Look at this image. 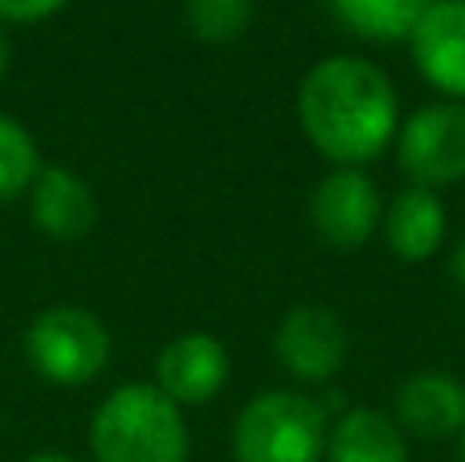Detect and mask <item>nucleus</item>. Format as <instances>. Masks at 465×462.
<instances>
[{
	"mask_svg": "<svg viewBox=\"0 0 465 462\" xmlns=\"http://www.w3.org/2000/svg\"><path fill=\"white\" fill-rule=\"evenodd\" d=\"M0 434H5V422H0Z\"/></svg>",
	"mask_w": 465,
	"mask_h": 462,
	"instance_id": "4be33fe9",
	"label": "nucleus"
},
{
	"mask_svg": "<svg viewBox=\"0 0 465 462\" xmlns=\"http://www.w3.org/2000/svg\"><path fill=\"white\" fill-rule=\"evenodd\" d=\"M453 278L465 286V242L458 246V254H453Z\"/></svg>",
	"mask_w": 465,
	"mask_h": 462,
	"instance_id": "aec40b11",
	"label": "nucleus"
},
{
	"mask_svg": "<svg viewBox=\"0 0 465 462\" xmlns=\"http://www.w3.org/2000/svg\"><path fill=\"white\" fill-rule=\"evenodd\" d=\"M298 123L314 152L339 168L376 160L401 131V103L380 65L368 57H322L298 86Z\"/></svg>",
	"mask_w": 465,
	"mask_h": 462,
	"instance_id": "f257e3e1",
	"label": "nucleus"
},
{
	"mask_svg": "<svg viewBox=\"0 0 465 462\" xmlns=\"http://www.w3.org/2000/svg\"><path fill=\"white\" fill-rule=\"evenodd\" d=\"M392 417L412 438H458L465 430V385L450 373H412L396 389Z\"/></svg>",
	"mask_w": 465,
	"mask_h": 462,
	"instance_id": "9b49d317",
	"label": "nucleus"
},
{
	"mask_svg": "<svg viewBox=\"0 0 465 462\" xmlns=\"http://www.w3.org/2000/svg\"><path fill=\"white\" fill-rule=\"evenodd\" d=\"M401 172L420 188L465 180V103H429L412 111L396 131Z\"/></svg>",
	"mask_w": 465,
	"mask_h": 462,
	"instance_id": "39448f33",
	"label": "nucleus"
},
{
	"mask_svg": "<svg viewBox=\"0 0 465 462\" xmlns=\"http://www.w3.org/2000/svg\"><path fill=\"white\" fill-rule=\"evenodd\" d=\"M273 357L294 381L322 385L347 360V327L327 307H294L273 332Z\"/></svg>",
	"mask_w": 465,
	"mask_h": 462,
	"instance_id": "0eeeda50",
	"label": "nucleus"
},
{
	"mask_svg": "<svg viewBox=\"0 0 465 462\" xmlns=\"http://www.w3.org/2000/svg\"><path fill=\"white\" fill-rule=\"evenodd\" d=\"M184 21L204 45H229L253 21V0H184Z\"/></svg>",
	"mask_w": 465,
	"mask_h": 462,
	"instance_id": "dca6fc26",
	"label": "nucleus"
},
{
	"mask_svg": "<svg viewBox=\"0 0 465 462\" xmlns=\"http://www.w3.org/2000/svg\"><path fill=\"white\" fill-rule=\"evenodd\" d=\"M70 0H0V29L5 25H41L57 16Z\"/></svg>",
	"mask_w": 465,
	"mask_h": 462,
	"instance_id": "f3484780",
	"label": "nucleus"
},
{
	"mask_svg": "<svg viewBox=\"0 0 465 462\" xmlns=\"http://www.w3.org/2000/svg\"><path fill=\"white\" fill-rule=\"evenodd\" d=\"M25 196H29L33 226L49 242H82L98 221V196L90 188V180L65 168V164H45Z\"/></svg>",
	"mask_w": 465,
	"mask_h": 462,
	"instance_id": "1a4fd4ad",
	"label": "nucleus"
},
{
	"mask_svg": "<svg viewBox=\"0 0 465 462\" xmlns=\"http://www.w3.org/2000/svg\"><path fill=\"white\" fill-rule=\"evenodd\" d=\"M41 168H45V160H41L33 131L16 115L0 111V205L21 201Z\"/></svg>",
	"mask_w": 465,
	"mask_h": 462,
	"instance_id": "2eb2a0df",
	"label": "nucleus"
},
{
	"mask_svg": "<svg viewBox=\"0 0 465 462\" xmlns=\"http://www.w3.org/2000/svg\"><path fill=\"white\" fill-rule=\"evenodd\" d=\"M94 462H188L193 438L184 409L152 381H127L98 401L86 430Z\"/></svg>",
	"mask_w": 465,
	"mask_h": 462,
	"instance_id": "f03ea898",
	"label": "nucleus"
},
{
	"mask_svg": "<svg viewBox=\"0 0 465 462\" xmlns=\"http://www.w3.org/2000/svg\"><path fill=\"white\" fill-rule=\"evenodd\" d=\"M25 365L49 385L78 389L111 365V327L78 303H49L25 324Z\"/></svg>",
	"mask_w": 465,
	"mask_h": 462,
	"instance_id": "7ed1b4c3",
	"label": "nucleus"
},
{
	"mask_svg": "<svg viewBox=\"0 0 465 462\" xmlns=\"http://www.w3.org/2000/svg\"><path fill=\"white\" fill-rule=\"evenodd\" d=\"M327 409L306 393H257L232 426V462H322Z\"/></svg>",
	"mask_w": 465,
	"mask_h": 462,
	"instance_id": "20e7f679",
	"label": "nucleus"
},
{
	"mask_svg": "<svg viewBox=\"0 0 465 462\" xmlns=\"http://www.w3.org/2000/svg\"><path fill=\"white\" fill-rule=\"evenodd\" d=\"M229 381V352L217 336L209 332H184L168 340L155 357V389L180 409L209 406Z\"/></svg>",
	"mask_w": 465,
	"mask_h": 462,
	"instance_id": "6e6552de",
	"label": "nucleus"
},
{
	"mask_svg": "<svg viewBox=\"0 0 465 462\" xmlns=\"http://www.w3.org/2000/svg\"><path fill=\"white\" fill-rule=\"evenodd\" d=\"M384 242L401 262H429L445 242V205L433 188L409 185L384 209Z\"/></svg>",
	"mask_w": 465,
	"mask_h": 462,
	"instance_id": "f8f14e48",
	"label": "nucleus"
},
{
	"mask_svg": "<svg viewBox=\"0 0 465 462\" xmlns=\"http://www.w3.org/2000/svg\"><path fill=\"white\" fill-rule=\"evenodd\" d=\"M322 462H409L404 430L384 409H347L331 426Z\"/></svg>",
	"mask_w": 465,
	"mask_h": 462,
	"instance_id": "ddd939ff",
	"label": "nucleus"
},
{
	"mask_svg": "<svg viewBox=\"0 0 465 462\" xmlns=\"http://www.w3.org/2000/svg\"><path fill=\"white\" fill-rule=\"evenodd\" d=\"M412 62L433 90L465 103V5L461 0H433L409 37Z\"/></svg>",
	"mask_w": 465,
	"mask_h": 462,
	"instance_id": "9d476101",
	"label": "nucleus"
},
{
	"mask_svg": "<svg viewBox=\"0 0 465 462\" xmlns=\"http://www.w3.org/2000/svg\"><path fill=\"white\" fill-rule=\"evenodd\" d=\"M458 438H461V458H465V430H461V434H458Z\"/></svg>",
	"mask_w": 465,
	"mask_h": 462,
	"instance_id": "412c9836",
	"label": "nucleus"
},
{
	"mask_svg": "<svg viewBox=\"0 0 465 462\" xmlns=\"http://www.w3.org/2000/svg\"><path fill=\"white\" fill-rule=\"evenodd\" d=\"M21 462H78V458L62 455V450H37V455H29V458H21Z\"/></svg>",
	"mask_w": 465,
	"mask_h": 462,
	"instance_id": "6ab92c4d",
	"label": "nucleus"
},
{
	"mask_svg": "<svg viewBox=\"0 0 465 462\" xmlns=\"http://www.w3.org/2000/svg\"><path fill=\"white\" fill-rule=\"evenodd\" d=\"M380 188L363 168H335L319 180L311 196V221L335 250H360L380 229Z\"/></svg>",
	"mask_w": 465,
	"mask_h": 462,
	"instance_id": "423d86ee",
	"label": "nucleus"
},
{
	"mask_svg": "<svg viewBox=\"0 0 465 462\" xmlns=\"http://www.w3.org/2000/svg\"><path fill=\"white\" fill-rule=\"evenodd\" d=\"M8 65H13V45H8V33L0 29V82L8 78Z\"/></svg>",
	"mask_w": 465,
	"mask_h": 462,
	"instance_id": "a211bd4d",
	"label": "nucleus"
},
{
	"mask_svg": "<svg viewBox=\"0 0 465 462\" xmlns=\"http://www.w3.org/2000/svg\"><path fill=\"white\" fill-rule=\"evenodd\" d=\"M429 5L433 0H331V13L355 37L388 45V41H409Z\"/></svg>",
	"mask_w": 465,
	"mask_h": 462,
	"instance_id": "4468645a",
	"label": "nucleus"
},
{
	"mask_svg": "<svg viewBox=\"0 0 465 462\" xmlns=\"http://www.w3.org/2000/svg\"><path fill=\"white\" fill-rule=\"evenodd\" d=\"M461 5H465V0H461Z\"/></svg>",
	"mask_w": 465,
	"mask_h": 462,
	"instance_id": "5701e85b",
	"label": "nucleus"
}]
</instances>
